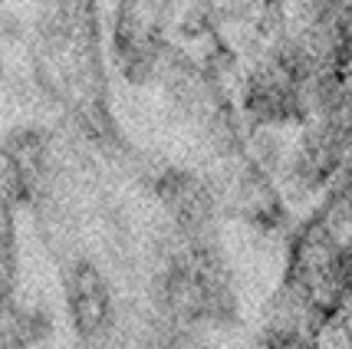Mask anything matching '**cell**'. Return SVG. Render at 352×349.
Wrapping results in <instances>:
<instances>
[{"instance_id":"obj_1","label":"cell","mask_w":352,"mask_h":349,"mask_svg":"<svg viewBox=\"0 0 352 349\" xmlns=\"http://www.w3.org/2000/svg\"><path fill=\"white\" fill-rule=\"evenodd\" d=\"M66 297H69V313L76 319V330L82 336H92L109 319V290L89 264H79L69 273Z\"/></svg>"}]
</instances>
